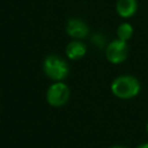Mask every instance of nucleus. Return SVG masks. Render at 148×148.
Masks as SVG:
<instances>
[{"mask_svg":"<svg viewBox=\"0 0 148 148\" xmlns=\"http://www.w3.org/2000/svg\"><path fill=\"white\" fill-rule=\"evenodd\" d=\"M111 92L120 99H131L136 97L141 91L140 81L128 74L117 76L111 83Z\"/></svg>","mask_w":148,"mask_h":148,"instance_id":"obj_1","label":"nucleus"},{"mask_svg":"<svg viewBox=\"0 0 148 148\" xmlns=\"http://www.w3.org/2000/svg\"><path fill=\"white\" fill-rule=\"evenodd\" d=\"M43 72L52 81H64L69 73L67 61L58 54H49L43 61Z\"/></svg>","mask_w":148,"mask_h":148,"instance_id":"obj_2","label":"nucleus"},{"mask_svg":"<svg viewBox=\"0 0 148 148\" xmlns=\"http://www.w3.org/2000/svg\"><path fill=\"white\" fill-rule=\"evenodd\" d=\"M69 88L62 81L53 82L46 90V102L53 108L65 105L69 99Z\"/></svg>","mask_w":148,"mask_h":148,"instance_id":"obj_3","label":"nucleus"},{"mask_svg":"<svg viewBox=\"0 0 148 148\" xmlns=\"http://www.w3.org/2000/svg\"><path fill=\"white\" fill-rule=\"evenodd\" d=\"M127 56H128L127 42L116 38L106 44L105 57L109 62H111L113 65H119L127 59Z\"/></svg>","mask_w":148,"mask_h":148,"instance_id":"obj_4","label":"nucleus"},{"mask_svg":"<svg viewBox=\"0 0 148 148\" xmlns=\"http://www.w3.org/2000/svg\"><path fill=\"white\" fill-rule=\"evenodd\" d=\"M66 32L73 39H83L89 35V27L79 17H71L66 23Z\"/></svg>","mask_w":148,"mask_h":148,"instance_id":"obj_5","label":"nucleus"},{"mask_svg":"<svg viewBox=\"0 0 148 148\" xmlns=\"http://www.w3.org/2000/svg\"><path fill=\"white\" fill-rule=\"evenodd\" d=\"M66 56L71 60H80L87 53V45L81 39H73L66 46Z\"/></svg>","mask_w":148,"mask_h":148,"instance_id":"obj_6","label":"nucleus"},{"mask_svg":"<svg viewBox=\"0 0 148 148\" xmlns=\"http://www.w3.org/2000/svg\"><path fill=\"white\" fill-rule=\"evenodd\" d=\"M138 10V0H117L116 12L123 18H130Z\"/></svg>","mask_w":148,"mask_h":148,"instance_id":"obj_7","label":"nucleus"},{"mask_svg":"<svg viewBox=\"0 0 148 148\" xmlns=\"http://www.w3.org/2000/svg\"><path fill=\"white\" fill-rule=\"evenodd\" d=\"M133 34H134V28L131 23L124 22V23L119 24L117 28V38H119L124 42L130 40L132 38Z\"/></svg>","mask_w":148,"mask_h":148,"instance_id":"obj_8","label":"nucleus"},{"mask_svg":"<svg viewBox=\"0 0 148 148\" xmlns=\"http://www.w3.org/2000/svg\"><path fill=\"white\" fill-rule=\"evenodd\" d=\"M91 40L97 47H103L105 45V38H104V36L102 34H95L91 37Z\"/></svg>","mask_w":148,"mask_h":148,"instance_id":"obj_9","label":"nucleus"},{"mask_svg":"<svg viewBox=\"0 0 148 148\" xmlns=\"http://www.w3.org/2000/svg\"><path fill=\"white\" fill-rule=\"evenodd\" d=\"M136 148H148V142H141L136 146Z\"/></svg>","mask_w":148,"mask_h":148,"instance_id":"obj_10","label":"nucleus"},{"mask_svg":"<svg viewBox=\"0 0 148 148\" xmlns=\"http://www.w3.org/2000/svg\"><path fill=\"white\" fill-rule=\"evenodd\" d=\"M109 148H127V147L121 146V145H113V146H111V147H109Z\"/></svg>","mask_w":148,"mask_h":148,"instance_id":"obj_11","label":"nucleus"},{"mask_svg":"<svg viewBox=\"0 0 148 148\" xmlns=\"http://www.w3.org/2000/svg\"><path fill=\"white\" fill-rule=\"evenodd\" d=\"M146 131H147V133H148V123H147V125H146Z\"/></svg>","mask_w":148,"mask_h":148,"instance_id":"obj_12","label":"nucleus"}]
</instances>
